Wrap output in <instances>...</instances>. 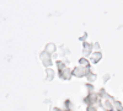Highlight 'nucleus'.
I'll return each mask as SVG.
<instances>
[{"label": "nucleus", "mask_w": 123, "mask_h": 111, "mask_svg": "<svg viewBox=\"0 0 123 111\" xmlns=\"http://www.w3.org/2000/svg\"><path fill=\"white\" fill-rule=\"evenodd\" d=\"M112 111H113V110H112Z\"/></svg>", "instance_id": "f257e3e1"}]
</instances>
